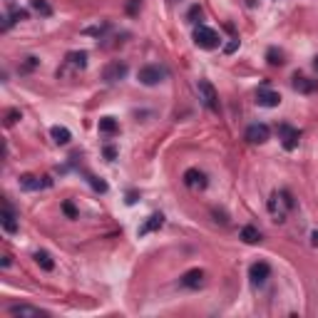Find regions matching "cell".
I'll return each instance as SVG.
<instances>
[{
  "label": "cell",
  "instance_id": "1",
  "mask_svg": "<svg viewBox=\"0 0 318 318\" xmlns=\"http://www.w3.org/2000/svg\"><path fill=\"white\" fill-rule=\"evenodd\" d=\"M194 43L202 48V50H216L219 48V33L214 28H207V25H197L194 28Z\"/></svg>",
  "mask_w": 318,
  "mask_h": 318
},
{
  "label": "cell",
  "instance_id": "2",
  "mask_svg": "<svg viewBox=\"0 0 318 318\" xmlns=\"http://www.w3.org/2000/svg\"><path fill=\"white\" fill-rule=\"evenodd\" d=\"M164 77H167V70L159 67V65H144V67L139 70V75H137V80H139L142 85H147V87H154V85H159V82H164Z\"/></svg>",
  "mask_w": 318,
  "mask_h": 318
},
{
  "label": "cell",
  "instance_id": "3",
  "mask_svg": "<svg viewBox=\"0 0 318 318\" xmlns=\"http://www.w3.org/2000/svg\"><path fill=\"white\" fill-rule=\"evenodd\" d=\"M127 72H129V67H127V62H124V60H112V62H107V65H105V70H102V80H105V82H109V85H114V82L124 80V77H127Z\"/></svg>",
  "mask_w": 318,
  "mask_h": 318
},
{
  "label": "cell",
  "instance_id": "4",
  "mask_svg": "<svg viewBox=\"0 0 318 318\" xmlns=\"http://www.w3.org/2000/svg\"><path fill=\"white\" fill-rule=\"evenodd\" d=\"M197 90H199V100L212 109V112H219V95L214 90V85L209 80H199L197 82Z\"/></svg>",
  "mask_w": 318,
  "mask_h": 318
},
{
  "label": "cell",
  "instance_id": "5",
  "mask_svg": "<svg viewBox=\"0 0 318 318\" xmlns=\"http://www.w3.org/2000/svg\"><path fill=\"white\" fill-rule=\"evenodd\" d=\"M278 137H281L283 149H288V152H293L298 147V142H301V132L296 127H291V124H278Z\"/></svg>",
  "mask_w": 318,
  "mask_h": 318
},
{
  "label": "cell",
  "instance_id": "6",
  "mask_svg": "<svg viewBox=\"0 0 318 318\" xmlns=\"http://www.w3.org/2000/svg\"><path fill=\"white\" fill-rule=\"evenodd\" d=\"M8 313L10 316H18V318H45L48 316V311L35 308V306H28V303H13L8 308Z\"/></svg>",
  "mask_w": 318,
  "mask_h": 318
},
{
  "label": "cell",
  "instance_id": "7",
  "mask_svg": "<svg viewBox=\"0 0 318 318\" xmlns=\"http://www.w3.org/2000/svg\"><path fill=\"white\" fill-rule=\"evenodd\" d=\"M268 137H271V129L264 122H256V124H251L246 129V139L251 144H264V142H268Z\"/></svg>",
  "mask_w": 318,
  "mask_h": 318
},
{
  "label": "cell",
  "instance_id": "8",
  "mask_svg": "<svg viewBox=\"0 0 318 318\" xmlns=\"http://www.w3.org/2000/svg\"><path fill=\"white\" fill-rule=\"evenodd\" d=\"M256 105L259 107H278L281 105V95L268 90V87H259L256 90Z\"/></svg>",
  "mask_w": 318,
  "mask_h": 318
},
{
  "label": "cell",
  "instance_id": "9",
  "mask_svg": "<svg viewBox=\"0 0 318 318\" xmlns=\"http://www.w3.org/2000/svg\"><path fill=\"white\" fill-rule=\"evenodd\" d=\"M184 184H187L189 189H197V192H199V189H207L209 182H207V174H204L202 169H187V172H184Z\"/></svg>",
  "mask_w": 318,
  "mask_h": 318
},
{
  "label": "cell",
  "instance_id": "10",
  "mask_svg": "<svg viewBox=\"0 0 318 318\" xmlns=\"http://www.w3.org/2000/svg\"><path fill=\"white\" fill-rule=\"evenodd\" d=\"M271 276V266L266 264V261H256V264H251V268H249V278H251V283H264L266 278Z\"/></svg>",
  "mask_w": 318,
  "mask_h": 318
},
{
  "label": "cell",
  "instance_id": "11",
  "mask_svg": "<svg viewBox=\"0 0 318 318\" xmlns=\"http://www.w3.org/2000/svg\"><path fill=\"white\" fill-rule=\"evenodd\" d=\"M291 85H293V90L301 92V95H313V92H318V80H311V77H303V75H296Z\"/></svg>",
  "mask_w": 318,
  "mask_h": 318
},
{
  "label": "cell",
  "instance_id": "12",
  "mask_svg": "<svg viewBox=\"0 0 318 318\" xmlns=\"http://www.w3.org/2000/svg\"><path fill=\"white\" fill-rule=\"evenodd\" d=\"M50 184H53L50 177H43V182H40V177H33V174L20 177V189H28V192H35V189H43V187H50Z\"/></svg>",
  "mask_w": 318,
  "mask_h": 318
},
{
  "label": "cell",
  "instance_id": "13",
  "mask_svg": "<svg viewBox=\"0 0 318 318\" xmlns=\"http://www.w3.org/2000/svg\"><path fill=\"white\" fill-rule=\"evenodd\" d=\"M179 283H182L184 288H199V286H204V271H202V268H192V271H187V273L179 278Z\"/></svg>",
  "mask_w": 318,
  "mask_h": 318
},
{
  "label": "cell",
  "instance_id": "14",
  "mask_svg": "<svg viewBox=\"0 0 318 318\" xmlns=\"http://www.w3.org/2000/svg\"><path fill=\"white\" fill-rule=\"evenodd\" d=\"M164 226V216L162 214H152L139 229H137V234L139 236H147V234H152V231H157V229H162Z\"/></svg>",
  "mask_w": 318,
  "mask_h": 318
},
{
  "label": "cell",
  "instance_id": "15",
  "mask_svg": "<svg viewBox=\"0 0 318 318\" xmlns=\"http://www.w3.org/2000/svg\"><path fill=\"white\" fill-rule=\"evenodd\" d=\"M0 219H3V229L8 231V234H15L18 231V216H15V212H13V207L10 204H3V214H0Z\"/></svg>",
  "mask_w": 318,
  "mask_h": 318
},
{
  "label": "cell",
  "instance_id": "16",
  "mask_svg": "<svg viewBox=\"0 0 318 318\" xmlns=\"http://www.w3.org/2000/svg\"><path fill=\"white\" fill-rule=\"evenodd\" d=\"M65 62H67V67H72V70H85V67H87V53H85V50H80V53H67Z\"/></svg>",
  "mask_w": 318,
  "mask_h": 318
},
{
  "label": "cell",
  "instance_id": "17",
  "mask_svg": "<svg viewBox=\"0 0 318 318\" xmlns=\"http://www.w3.org/2000/svg\"><path fill=\"white\" fill-rule=\"evenodd\" d=\"M281 204H283L281 194H271V199H268V212H271V216H273L276 221H286V214H283Z\"/></svg>",
  "mask_w": 318,
  "mask_h": 318
},
{
  "label": "cell",
  "instance_id": "18",
  "mask_svg": "<svg viewBox=\"0 0 318 318\" xmlns=\"http://www.w3.org/2000/svg\"><path fill=\"white\" fill-rule=\"evenodd\" d=\"M50 137L55 139V144H67V142L72 139L70 129H67V127H60V124H55V127L50 129Z\"/></svg>",
  "mask_w": 318,
  "mask_h": 318
},
{
  "label": "cell",
  "instance_id": "19",
  "mask_svg": "<svg viewBox=\"0 0 318 318\" xmlns=\"http://www.w3.org/2000/svg\"><path fill=\"white\" fill-rule=\"evenodd\" d=\"M97 129H100L102 134H114V132L119 129V124H117V119H114V117H100Z\"/></svg>",
  "mask_w": 318,
  "mask_h": 318
},
{
  "label": "cell",
  "instance_id": "20",
  "mask_svg": "<svg viewBox=\"0 0 318 318\" xmlns=\"http://www.w3.org/2000/svg\"><path fill=\"white\" fill-rule=\"evenodd\" d=\"M239 236H241V241H246V244H256V241H261V231H259L256 226H251V224H249V226H244Z\"/></svg>",
  "mask_w": 318,
  "mask_h": 318
},
{
  "label": "cell",
  "instance_id": "21",
  "mask_svg": "<svg viewBox=\"0 0 318 318\" xmlns=\"http://www.w3.org/2000/svg\"><path fill=\"white\" fill-rule=\"evenodd\" d=\"M35 261H38V266L45 268V271H53V268H55V261H53V256H50L48 251H38V254H35Z\"/></svg>",
  "mask_w": 318,
  "mask_h": 318
},
{
  "label": "cell",
  "instance_id": "22",
  "mask_svg": "<svg viewBox=\"0 0 318 318\" xmlns=\"http://www.w3.org/2000/svg\"><path fill=\"white\" fill-rule=\"evenodd\" d=\"M30 5H33V10H35V13H40V15H45V18H50V15H53V8L45 3V0H30Z\"/></svg>",
  "mask_w": 318,
  "mask_h": 318
},
{
  "label": "cell",
  "instance_id": "23",
  "mask_svg": "<svg viewBox=\"0 0 318 318\" xmlns=\"http://www.w3.org/2000/svg\"><path fill=\"white\" fill-rule=\"evenodd\" d=\"M266 57H268V65H273V67H278V65H283V62H286V60H283V53H281V50H276V48H268Z\"/></svg>",
  "mask_w": 318,
  "mask_h": 318
},
{
  "label": "cell",
  "instance_id": "24",
  "mask_svg": "<svg viewBox=\"0 0 318 318\" xmlns=\"http://www.w3.org/2000/svg\"><path fill=\"white\" fill-rule=\"evenodd\" d=\"M90 184H92V189L100 192V194L107 192V182H102V179H97V177H90Z\"/></svg>",
  "mask_w": 318,
  "mask_h": 318
},
{
  "label": "cell",
  "instance_id": "25",
  "mask_svg": "<svg viewBox=\"0 0 318 318\" xmlns=\"http://www.w3.org/2000/svg\"><path fill=\"white\" fill-rule=\"evenodd\" d=\"M20 117H23V114H20V109H10V112L5 114V124H8V127H13Z\"/></svg>",
  "mask_w": 318,
  "mask_h": 318
},
{
  "label": "cell",
  "instance_id": "26",
  "mask_svg": "<svg viewBox=\"0 0 318 318\" xmlns=\"http://www.w3.org/2000/svg\"><path fill=\"white\" fill-rule=\"evenodd\" d=\"M8 20H10V23H20V20H28V10H13Z\"/></svg>",
  "mask_w": 318,
  "mask_h": 318
},
{
  "label": "cell",
  "instance_id": "27",
  "mask_svg": "<svg viewBox=\"0 0 318 318\" xmlns=\"http://www.w3.org/2000/svg\"><path fill=\"white\" fill-rule=\"evenodd\" d=\"M187 18H189V23H197V18H202V8H199V5H192Z\"/></svg>",
  "mask_w": 318,
  "mask_h": 318
},
{
  "label": "cell",
  "instance_id": "28",
  "mask_svg": "<svg viewBox=\"0 0 318 318\" xmlns=\"http://www.w3.org/2000/svg\"><path fill=\"white\" fill-rule=\"evenodd\" d=\"M62 209H65V214H67L70 219H77V212H75V207H72L70 202H65V204H62Z\"/></svg>",
  "mask_w": 318,
  "mask_h": 318
},
{
  "label": "cell",
  "instance_id": "29",
  "mask_svg": "<svg viewBox=\"0 0 318 318\" xmlns=\"http://www.w3.org/2000/svg\"><path fill=\"white\" fill-rule=\"evenodd\" d=\"M236 48H239V40H231V43H226V45H224V53H229V55H231V53H236Z\"/></svg>",
  "mask_w": 318,
  "mask_h": 318
},
{
  "label": "cell",
  "instance_id": "30",
  "mask_svg": "<svg viewBox=\"0 0 318 318\" xmlns=\"http://www.w3.org/2000/svg\"><path fill=\"white\" fill-rule=\"evenodd\" d=\"M105 157L109 159V162H114V157H117V152H114V147H105Z\"/></svg>",
  "mask_w": 318,
  "mask_h": 318
},
{
  "label": "cell",
  "instance_id": "31",
  "mask_svg": "<svg viewBox=\"0 0 318 318\" xmlns=\"http://www.w3.org/2000/svg\"><path fill=\"white\" fill-rule=\"evenodd\" d=\"M134 202H137V194L129 192V194H127V204H134Z\"/></svg>",
  "mask_w": 318,
  "mask_h": 318
},
{
  "label": "cell",
  "instance_id": "32",
  "mask_svg": "<svg viewBox=\"0 0 318 318\" xmlns=\"http://www.w3.org/2000/svg\"><path fill=\"white\" fill-rule=\"evenodd\" d=\"M311 241H313V246H318V231H313V234H311Z\"/></svg>",
  "mask_w": 318,
  "mask_h": 318
},
{
  "label": "cell",
  "instance_id": "33",
  "mask_svg": "<svg viewBox=\"0 0 318 318\" xmlns=\"http://www.w3.org/2000/svg\"><path fill=\"white\" fill-rule=\"evenodd\" d=\"M313 70H316V72H318V57H316V60H313Z\"/></svg>",
  "mask_w": 318,
  "mask_h": 318
}]
</instances>
